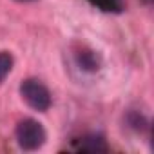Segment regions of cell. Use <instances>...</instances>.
I'll list each match as a JSON object with an SVG mask.
<instances>
[{
    "label": "cell",
    "instance_id": "4",
    "mask_svg": "<svg viewBox=\"0 0 154 154\" xmlns=\"http://www.w3.org/2000/svg\"><path fill=\"white\" fill-rule=\"evenodd\" d=\"M76 149L82 152H107L109 145L102 134H87L76 141Z\"/></svg>",
    "mask_w": 154,
    "mask_h": 154
},
{
    "label": "cell",
    "instance_id": "3",
    "mask_svg": "<svg viewBox=\"0 0 154 154\" xmlns=\"http://www.w3.org/2000/svg\"><path fill=\"white\" fill-rule=\"evenodd\" d=\"M74 60L78 63V67L85 72H96L102 65V58L96 51L93 49H87V47H82L74 53Z\"/></svg>",
    "mask_w": 154,
    "mask_h": 154
},
{
    "label": "cell",
    "instance_id": "7",
    "mask_svg": "<svg viewBox=\"0 0 154 154\" xmlns=\"http://www.w3.org/2000/svg\"><path fill=\"white\" fill-rule=\"evenodd\" d=\"M129 123H131L136 131H143V129L147 127L145 118H143V116H140L138 112H131V114H129Z\"/></svg>",
    "mask_w": 154,
    "mask_h": 154
},
{
    "label": "cell",
    "instance_id": "5",
    "mask_svg": "<svg viewBox=\"0 0 154 154\" xmlns=\"http://www.w3.org/2000/svg\"><path fill=\"white\" fill-rule=\"evenodd\" d=\"M89 2L103 13H122L125 6L123 0H89Z\"/></svg>",
    "mask_w": 154,
    "mask_h": 154
},
{
    "label": "cell",
    "instance_id": "6",
    "mask_svg": "<svg viewBox=\"0 0 154 154\" xmlns=\"http://www.w3.org/2000/svg\"><path fill=\"white\" fill-rule=\"evenodd\" d=\"M13 69V56L8 51H0V82L11 72Z\"/></svg>",
    "mask_w": 154,
    "mask_h": 154
},
{
    "label": "cell",
    "instance_id": "2",
    "mask_svg": "<svg viewBox=\"0 0 154 154\" xmlns=\"http://www.w3.org/2000/svg\"><path fill=\"white\" fill-rule=\"evenodd\" d=\"M20 96L31 109L38 112H45L53 103L49 89L36 78H27L20 84Z\"/></svg>",
    "mask_w": 154,
    "mask_h": 154
},
{
    "label": "cell",
    "instance_id": "1",
    "mask_svg": "<svg viewBox=\"0 0 154 154\" xmlns=\"http://www.w3.org/2000/svg\"><path fill=\"white\" fill-rule=\"evenodd\" d=\"M15 136H17V143L20 145V149L24 150H36L40 149L45 140H47V134H45V129L44 125L38 122V120H33V118H24L17 123V129H15Z\"/></svg>",
    "mask_w": 154,
    "mask_h": 154
},
{
    "label": "cell",
    "instance_id": "8",
    "mask_svg": "<svg viewBox=\"0 0 154 154\" xmlns=\"http://www.w3.org/2000/svg\"><path fill=\"white\" fill-rule=\"evenodd\" d=\"M17 2H35V0H17Z\"/></svg>",
    "mask_w": 154,
    "mask_h": 154
}]
</instances>
